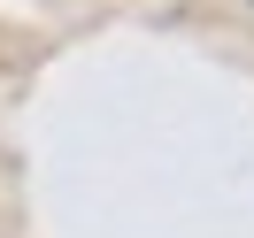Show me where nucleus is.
Here are the masks:
<instances>
[{
    "instance_id": "1",
    "label": "nucleus",
    "mask_w": 254,
    "mask_h": 238,
    "mask_svg": "<svg viewBox=\"0 0 254 238\" xmlns=\"http://www.w3.org/2000/svg\"><path fill=\"white\" fill-rule=\"evenodd\" d=\"M247 8H254V0H247Z\"/></svg>"
}]
</instances>
